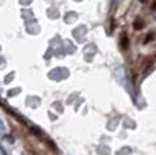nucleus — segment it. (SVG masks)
<instances>
[{
    "label": "nucleus",
    "mask_w": 156,
    "mask_h": 155,
    "mask_svg": "<svg viewBox=\"0 0 156 155\" xmlns=\"http://www.w3.org/2000/svg\"><path fill=\"white\" fill-rule=\"evenodd\" d=\"M129 45V41H128V37L125 34H122V38H121V46L124 48V49H126Z\"/></svg>",
    "instance_id": "f257e3e1"
},
{
    "label": "nucleus",
    "mask_w": 156,
    "mask_h": 155,
    "mask_svg": "<svg viewBox=\"0 0 156 155\" xmlns=\"http://www.w3.org/2000/svg\"><path fill=\"white\" fill-rule=\"evenodd\" d=\"M140 27H143V23L139 22V20H137V22H134V29H137V30H139Z\"/></svg>",
    "instance_id": "f03ea898"
},
{
    "label": "nucleus",
    "mask_w": 156,
    "mask_h": 155,
    "mask_svg": "<svg viewBox=\"0 0 156 155\" xmlns=\"http://www.w3.org/2000/svg\"><path fill=\"white\" fill-rule=\"evenodd\" d=\"M141 2H145V0H141Z\"/></svg>",
    "instance_id": "7ed1b4c3"
}]
</instances>
